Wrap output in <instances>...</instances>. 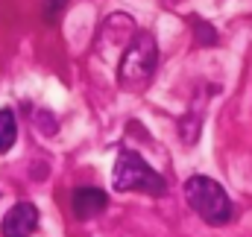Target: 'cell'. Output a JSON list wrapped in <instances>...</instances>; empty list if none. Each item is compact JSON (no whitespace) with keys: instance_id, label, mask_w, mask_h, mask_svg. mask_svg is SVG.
Wrapping results in <instances>:
<instances>
[{"instance_id":"obj_1","label":"cell","mask_w":252,"mask_h":237,"mask_svg":"<svg viewBox=\"0 0 252 237\" xmlns=\"http://www.w3.org/2000/svg\"><path fill=\"white\" fill-rule=\"evenodd\" d=\"M158 67V44L150 32H135V38L126 44L121 64H118V82L135 91L144 88Z\"/></svg>"},{"instance_id":"obj_2","label":"cell","mask_w":252,"mask_h":237,"mask_svg":"<svg viewBox=\"0 0 252 237\" xmlns=\"http://www.w3.org/2000/svg\"><path fill=\"white\" fill-rule=\"evenodd\" d=\"M185 199L190 211L205 220L208 226H226L232 220V199L229 193L208 176H190L185 181Z\"/></svg>"},{"instance_id":"obj_3","label":"cell","mask_w":252,"mask_h":237,"mask_svg":"<svg viewBox=\"0 0 252 237\" xmlns=\"http://www.w3.org/2000/svg\"><path fill=\"white\" fill-rule=\"evenodd\" d=\"M112 184L121 193H132V190H141V193H150V196H164L167 193V184H164L161 173H156L138 152H129V149H124L115 161Z\"/></svg>"},{"instance_id":"obj_4","label":"cell","mask_w":252,"mask_h":237,"mask_svg":"<svg viewBox=\"0 0 252 237\" xmlns=\"http://www.w3.org/2000/svg\"><path fill=\"white\" fill-rule=\"evenodd\" d=\"M38 226V208L32 202H18L9 208V214L0 223V235L3 237H30Z\"/></svg>"},{"instance_id":"obj_5","label":"cell","mask_w":252,"mask_h":237,"mask_svg":"<svg viewBox=\"0 0 252 237\" xmlns=\"http://www.w3.org/2000/svg\"><path fill=\"white\" fill-rule=\"evenodd\" d=\"M106 205H109V196L100 187H76L70 196V208L79 220H91V217L103 214Z\"/></svg>"},{"instance_id":"obj_6","label":"cell","mask_w":252,"mask_h":237,"mask_svg":"<svg viewBox=\"0 0 252 237\" xmlns=\"http://www.w3.org/2000/svg\"><path fill=\"white\" fill-rule=\"evenodd\" d=\"M18 138V123L12 109H0V152H9Z\"/></svg>"},{"instance_id":"obj_7","label":"cell","mask_w":252,"mask_h":237,"mask_svg":"<svg viewBox=\"0 0 252 237\" xmlns=\"http://www.w3.org/2000/svg\"><path fill=\"white\" fill-rule=\"evenodd\" d=\"M196 35H199V38H196L199 44H217V35H214V30H211V27H202L199 21H196Z\"/></svg>"},{"instance_id":"obj_8","label":"cell","mask_w":252,"mask_h":237,"mask_svg":"<svg viewBox=\"0 0 252 237\" xmlns=\"http://www.w3.org/2000/svg\"><path fill=\"white\" fill-rule=\"evenodd\" d=\"M59 6H62V0H50V15H47V18H50V21H53V18H56V9H59Z\"/></svg>"}]
</instances>
